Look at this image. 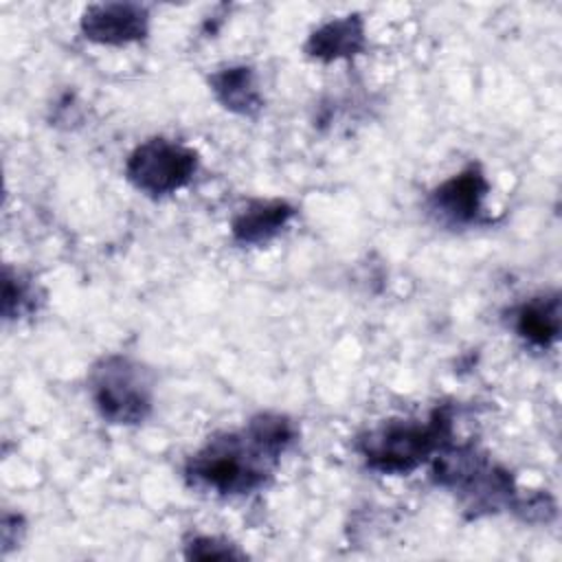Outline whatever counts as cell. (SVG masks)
I'll use <instances>...</instances> for the list:
<instances>
[{"mask_svg":"<svg viewBox=\"0 0 562 562\" xmlns=\"http://www.w3.org/2000/svg\"><path fill=\"white\" fill-rule=\"evenodd\" d=\"M518 331L540 347L553 342L560 331V301L551 296L525 305L518 314Z\"/></svg>","mask_w":562,"mask_h":562,"instance_id":"9","label":"cell"},{"mask_svg":"<svg viewBox=\"0 0 562 562\" xmlns=\"http://www.w3.org/2000/svg\"><path fill=\"white\" fill-rule=\"evenodd\" d=\"M217 547L220 544L211 538H198V540L191 542L189 555H193V558H233V555H239L231 547H222V549H217Z\"/></svg>","mask_w":562,"mask_h":562,"instance_id":"11","label":"cell"},{"mask_svg":"<svg viewBox=\"0 0 562 562\" xmlns=\"http://www.w3.org/2000/svg\"><path fill=\"white\" fill-rule=\"evenodd\" d=\"M145 9L134 4H99L86 11L83 31L90 40L123 44L145 33Z\"/></svg>","mask_w":562,"mask_h":562,"instance_id":"5","label":"cell"},{"mask_svg":"<svg viewBox=\"0 0 562 562\" xmlns=\"http://www.w3.org/2000/svg\"><path fill=\"white\" fill-rule=\"evenodd\" d=\"M92 395L101 415L116 424L145 419L151 404L149 384L140 367L116 356L94 367Z\"/></svg>","mask_w":562,"mask_h":562,"instance_id":"3","label":"cell"},{"mask_svg":"<svg viewBox=\"0 0 562 562\" xmlns=\"http://www.w3.org/2000/svg\"><path fill=\"white\" fill-rule=\"evenodd\" d=\"M292 209L285 202H255L233 222V233L241 241H263L274 235L288 220Z\"/></svg>","mask_w":562,"mask_h":562,"instance_id":"7","label":"cell"},{"mask_svg":"<svg viewBox=\"0 0 562 562\" xmlns=\"http://www.w3.org/2000/svg\"><path fill=\"white\" fill-rule=\"evenodd\" d=\"M485 191H487L485 178L481 176L479 169L472 167L450 178L448 182H443L435 191V204L443 215L459 222H470L479 215Z\"/></svg>","mask_w":562,"mask_h":562,"instance_id":"6","label":"cell"},{"mask_svg":"<svg viewBox=\"0 0 562 562\" xmlns=\"http://www.w3.org/2000/svg\"><path fill=\"white\" fill-rule=\"evenodd\" d=\"M213 90L220 101L237 112H250L259 108V97L248 68H231L213 77Z\"/></svg>","mask_w":562,"mask_h":562,"instance_id":"10","label":"cell"},{"mask_svg":"<svg viewBox=\"0 0 562 562\" xmlns=\"http://www.w3.org/2000/svg\"><path fill=\"white\" fill-rule=\"evenodd\" d=\"M446 426L448 419L441 415L428 424H389L362 439V452L382 472H406L439 446Z\"/></svg>","mask_w":562,"mask_h":562,"instance_id":"2","label":"cell"},{"mask_svg":"<svg viewBox=\"0 0 562 562\" xmlns=\"http://www.w3.org/2000/svg\"><path fill=\"white\" fill-rule=\"evenodd\" d=\"M294 437L288 419L277 415L257 417L244 437L211 441L191 463V474L204 485L233 494L248 492L263 481L266 461L274 459Z\"/></svg>","mask_w":562,"mask_h":562,"instance_id":"1","label":"cell"},{"mask_svg":"<svg viewBox=\"0 0 562 562\" xmlns=\"http://www.w3.org/2000/svg\"><path fill=\"white\" fill-rule=\"evenodd\" d=\"M362 44V24L356 18L336 20L316 31L307 44V50L314 57L334 59L353 55Z\"/></svg>","mask_w":562,"mask_h":562,"instance_id":"8","label":"cell"},{"mask_svg":"<svg viewBox=\"0 0 562 562\" xmlns=\"http://www.w3.org/2000/svg\"><path fill=\"white\" fill-rule=\"evenodd\" d=\"M195 154L178 143L154 138L143 143L127 162V178L151 195L180 189L195 171Z\"/></svg>","mask_w":562,"mask_h":562,"instance_id":"4","label":"cell"}]
</instances>
